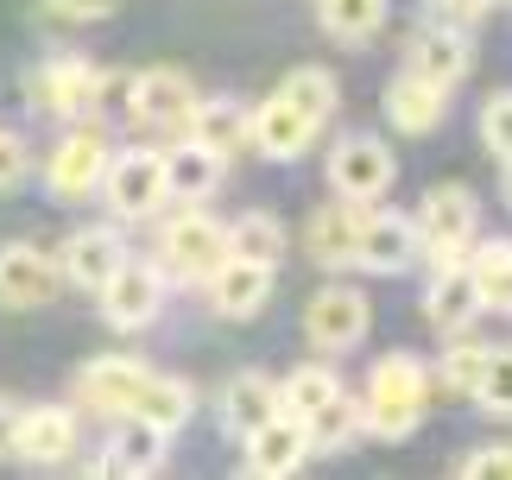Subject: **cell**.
<instances>
[{
  "instance_id": "15",
  "label": "cell",
  "mask_w": 512,
  "mask_h": 480,
  "mask_svg": "<svg viewBox=\"0 0 512 480\" xmlns=\"http://www.w3.org/2000/svg\"><path fill=\"white\" fill-rule=\"evenodd\" d=\"M418 259V222L399 209H367L361 240H354V266L361 272H405Z\"/></svg>"
},
{
  "instance_id": "19",
  "label": "cell",
  "mask_w": 512,
  "mask_h": 480,
  "mask_svg": "<svg viewBox=\"0 0 512 480\" xmlns=\"http://www.w3.org/2000/svg\"><path fill=\"white\" fill-rule=\"evenodd\" d=\"M127 259V240H121V228H76L70 240H64V259H57V278H70L76 291H102L108 278H114V266Z\"/></svg>"
},
{
  "instance_id": "39",
  "label": "cell",
  "mask_w": 512,
  "mask_h": 480,
  "mask_svg": "<svg viewBox=\"0 0 512 480\" xmlns=\"http://www.w3.org/2000/svg\"><path fill=\"white\" fill-rule=\"evenodd\" d=\"M456 474H462V480H512V443H506V449H475V455H462Z\"/></svg>"
},
{
  "instance_id": "6",
  "label": "cell",
  "mask_w": 512,
  "mask_h": 480,
  "mask_svg": "<svg viewBox=\"0 0 512 480\" xmlns=\"http://www.w3.org/2000/svg\"><path fill=\"white\" fill-rule=\"evenodd\" d=\"M228 259V228L215 222V215H203V209H184V215H171L165 222V234H159V266L171 272V278H184V285H203V278L215 272Z\"/></svg>"
},
{
  "instance_id": "2",
  "label": "cell",
  "mask_w": 512,
  "mask_h": 480,
  "mask_svg": "<svg viewBox=\"0 0 512 480\" xmlns=\"http://www.w3.org/2000/svg\"><path fill=\"white\" fill-rule=\"evenodd\" d=\"M411 222H418V253L437 272H449V266H468V247L481 240V203L468 184H437V190H424Z\"/></svg>"
},
{
  "instance_id": "28",
  "label": "cell",
  "mask_w": 512,
  "mask_h": 480,
  "mask_svg": "<svg viewBox=\"0 0 512 480\" xmlns=\"http://www.w3.org/2000/svg\"><path fill=\"white\" fill-rule=\"evenodd\" d=\"M468 278L481 291V310L512 316V240H475L468 247Z\"/></svg>"
},
{
  "instance_id": "3",
  "label": "cell",
  "mask_w": 512,
  "mask_h": 480,
  "mask_svg": "<svg viewBox=\"0 0 512 480\" xmlns=\"http://www.w3.org/2000/svg\"><path fill=\"white\" fill-rule=\"evenodd\" d=\"M102 89H108V70L76 57V51H57V57L26 70V102H32V114H51V120L95 114L102 108Z\"/></svg>"
},
{
  "instance_id": "8",
  "label": "cell",
  "mask_w": 512,
  "mask_h": 480,
  "mask_svg": "<svg viewBox=\"0 0 512 480\" xmlns=\"http://www.w3.org/2000/svg\"><path fill=\"white\" fill-rule=\"evenodd\" d=\"M392 146L386 139H373V133H348L336 139V152H329V190L348 196V203H380V196L392 190Z\"/></svg>"
},
{
  "instance_id": "20",
  "label": "cell",
  "mask_w": 512,
  "mask_h": 480,
  "mask_svg": "<svg viewBox=\"0 0 512 480\" xmlns=\"http://www.w3.org/2000/svg\"><path fill=\"white\" fill-rule=\"evenodd\" d=\"M51 297H57V266L32 247V240L0 247V304L7 310H38V304H51Z\"/></svg>"
},
{
  "instance_id": "9",
  "label": "cell",
  "mask_w": 512,
  "mask_h": 480,
  "mask_svg": "<svg viewBox=\"0 0 512 480\" xmlns=\"http://www.w3.org/2000/svg\"><path fill=\"white\" fill-rule=\"evenodd\" d=\"M146 360L140 354H95L76 367V411H95V417H127L133 398L146 386Z\"/></svg>"
},
{
  "instance_id": "37",
  "label": "cell",
  "mask_w": 512,
  "mask_h": 480,
  "mask_svg": "<svg viewBox=\"0 0 512 480\" xmlns=\"http://www.w3.org/2000/svg\"><path fill=\"white\" fill-rule=\"evenodd\" d=\"M121 0H38V13L45 19H64V26H95V19H108Z\"/></svg>"
},
{
  "instance_id": "40",
  "label": "cell",
  "mask_w": 512,
  "mask_h": 480,
  "mask_svg": "<svg viewBox=\"0 0 512 480\" xmlns=\"http://www.w3.org/2000/svg\"><path fill=\"white\" fill-rule=\"evenodd\" d=\"M19 411H26V405H13V398H0V455H13V430H19Z\"/></svg>"
},
{
  "instance_id": "29",
  "label": "cell",
  "mask_w": 512,
  "mask_h": 480,
  "mask_svg": "<svg viewBox=\"0 0 512 480\" xmlns=\"http://www.w3.org/2000/svg\"><path fill=\"white\" fill-rule=\"evenodd\" d=\"M317 26L336 45H373V32L386 26V0H317Z\"/></svg>"
},
{
  "instance_id": "14",
  "label": "cell",
  "mask_w": 512,
  "mask_h": 480,
  "mask_svg": "<svg viewBox=\"0 0 512 480\" xmlns=\"http://www.w3.org/2000/svg\"><path fill=\"white\" fill-rule=\"evenodd\" d=\"M209 304L215 316H228V323H247V316H260L272 304V266H260V259H241V253H228L222 266H215L209 278Z\"/></svg>"
},
{
  "instance_id": "26",
  "label": "cell",
  "mask_w": 512,
  "mask_h": 480,
  "mask_svg": "<svg viewBox=\"0 0 512 480\" xmlns=\"http://www.w3.org/2000/svg\"><path fill=\"white\" fill-rule=\"evenodd\" d=\"M190 411H196L190 379L146 373V386H140V398H133V411H127V417H140V424H146V430H159V436H177V430L190 424Z\"/></svg>"
},
{
  "instance_id": "24",
  "label": "cell",
  "mask_w": 512,
  "mask_h": 480,
  "mask_svg": "<svg viewBox=\"0 0 512 480\" xmlns=\"http://www.w3.org/2000/svg\"><path fill=\"white\" fill-rule=\"evenodd\" d=\"M266 417H279V379H266V373H234L228 386H222V430L241 443V436H253L266 424Z\"/></svg>"
},
{
  "instance_id": "18",
  "label": "cell",
  "mask_w": 512,
  "mask_h": 480,
  "mask_svg": "<svg viewBox=\"0 0 512 480\" xmlns=\"http://www.w3.org/2000/svg\"><path fill=\"white\" fill-rule=\"evenodd\" d=\"M247 133H253V108L247 102H234V95H196L177 139H196V146L234 158V152L247 146Z\"/></svg>"
},
{
  "instance_id": "34",
  "label": "cell",
  "mask_w": 512,
  "mask_h": 480,
  "mask_svg": "<svg viewBox=\"0 0 512 480\" xmlns=\"http://www.w3.org/2000/svg\"><path fill=\"white\" fill-rule=\"evenodd\" d=\"M481 367H487V348L481 342H462V335H449L443 342V360H437V373H430V386H443V392H475L481 386Z\"/></svg>"
},
{
  "instance_id": "10",
  "label": "cell",
  "mask_w": 512,
  "mask_h": 480,
  "mask_svg": "<svg viewBox=\"0 0 512 480\" xmlns=\"http://www.w3.org/2000/svg\"><path fill=\"white\" fill-rule=\"evenodd\" d=\"M196 102V83L177 64H152L127 83V120L152 133H184V114Z\"/></svg>"
},
{
  "instance_id": "16",
  "label": "cell",
  "mask_w": 512,
  "mask_h": 480,
  "mask_svg": "<svg viewBox=\"0 0 512 480\" xmlns=\"http://www.w3.org/2000/svg\"><path fill=\"white\" fill-rule=\"evenodd\" d=\"M323 127L310 120L304 108H291L285 95H272V102H260L253 108V133H247V146L260 152V158H272V165H291V158H304L310 152V139H317Z\"/></svg>"
},
{
  "instance_id": "27",
  "label": "cell",
  "mask_w": 512,
  "mask_h": 480,
  "mask_svg": "<svg viewBox=\"0 0 512 480\" xmlns=\"http://www.w3.org/2000/svg\"><path fill=\"white\" fill-rule=\"evenodd\" d=\"M159 468H165V436L146 430L140 417H127V430L114 436V443L102 449V462H95V474H133V480H146Z\"/></svg>"
},
{
  "instance_id": "21",
  "label": "cell",
  "mask_w": 512,
  "mask_h": 480,
  "mask_svg": "<svg viewBox=\"0 0 512 480\" xmlns=\"http://www.w3.org/2000/svg\"><path fill=\"white\" fill-rule=\"evenodd\" d=\"M354 240H361V203L336 196V203L310 209V222H304V253L317 259V266L348 272V266H354Z\"/></svg>"
},
{
  "instance_id": "36",
  "label": "cell",
  "mask_w": 512,
  "mask_h": 480,
  "mask_svg": "<svg viewBox=\"0 0 512 480\" xmlns=\"http://www.w3.org/2000/svg\"><path fill=\"white\" fill-rule=\"evenodd\" d=\"M481 139H487V152H494V158H512V89L481 108Z\"/></svg>"
},
{
  "instance_id": "38",
  "label": "cell",
  "mask_w": 512,
  "mask_h": 480,
  "mask_svg": "<svg viewBox=\"0 0 512 480\" xmlns=\"http://www.w3.org/2000/svg\"><path fill=\"white\" fill-rule=\"evenodd\" d=\"M26 171H32V152H26V139L0 127V196H13L19 184H26Z\"/></svg>"
},
{
  "instance_id": "5",
  "label": "cell",
  "mask_w": 512,
  "mask_h": 480,
  "mask_svg": "<svg viewBox=\"0 0 512 480\" xmlns=\"http://www.w3.org/2000/svg\"><path fill=\"white\" fill-rule=\"evenodd\" d=\"M108 127L102 120H76V127L57 139V152L45 158V190L57 196V203H83V196L102 190V171H108Z\"/></svg>"
},
{
  "instance_id": "12",
  "label": "cell",
  "mask_w": 512,
  "mask_h": 480,
  "mask_svg": "<svg viewBox=\"0 0 512 480\" xmlns=\"http://www.w3.org/2000/svg\"><path fill=\"white\" fill-rule=\"evenodd\" d=\"M367 323H373V310H367V297L354 285H323L310 297V310H304V335L323 354H354L367 342Z\"/></svg>"
},
{
  "instance_id": "13",
  "label": "cell",
  "mask_w": 512,
  "mask_h": 480,
  "mask_svg": "<svg viewBox=\"0 0 512 480\" xmlns=\"http://www.w3.org/2000/svg\"><path fill=\"white\" fill-rule=\"evenodd\" d=\"M76 443H83V417L76 405H32L19 411V430H13V455L26 468H64Z\"/></svg>"
},
{
  "instance_id": "11",
  "label": "cell",
  "mask_w": 512,
  "mask_h": 480,
  "mask_svg": "<svg viewBox=\"0 0 512 480\" xmlns=\"http://www.w3.org/2000/svg\"><path fill=\"white\" fill-rule=\"evenodd\" d=\"M405 70L424 76V83L456 89L462 76L475 70V38H468L456 19H424V26L411 32V45H405Z\"/></svg>"
},
{
  "instance_id": "35",
  "label": "cell",
  "mask_w": 512,
  "mask_h": 480,
  "mask_svg": "<svg viewBox=\"0 0 512 480\" xmlns=\"http://www.w3.org/2000/svg\"><path fill=\"white\" fill-rule=\"evenodd\" d=\"M487 417H512V348H487V367H481V386L468 392Z\"/></svg>"
},
{
  "instance_id": "32",
  "label": "cell",
  "mask_w": 512,
  "mask_h": 480,
  "mask_svg": "<svg viewBox=\"0 0 512 480\" xmlns=\"http://www.w3.org/2000/svg\"><path fill=\"white\" fill-rule=\"evenodd\" d=\"M279 95H285L291 108H304L317 127H329V114L342 108V89H336V76H329L323 64H298V70L279 83Z\"/></svg>"
},
{
  "instance_id": "42",
  "label": "cell",
  "mask_w": 512,
  "mask_h": 480,
  "mask_svg": "<svg viewBox=\"0 0 512 480\" xmlns=\"http://www.w3.org/2000/svg\"><path fill=\"white\" fill-rule=\"evenodd\" d=\"M506 203H512V158H506Z\"/></svg>"
},
{
  "instance_id": "17",
  "label": "cell",
  "mask_w": 512,
  "mask_h": 480,
  "mask_svg": "<svg viewBox=\"0 0 512 480\" xmlns=\"http://www.w3.org/2000/svg\"><path fill=\"white\" fill-rule=\"evenodd\" d=\"M247 443V474H260V480H285V474H298L310 462V436H304V417H266L253 436H241Z\"/></svg>"
},
{
  "instance_id": "4",
  "label": "cell",
  "mask_w": 512,
  "mask_h": 480,
  "mask_svg": "<svg viewBox=\"0 0 512 480\" xmlns=\"http://www.w3.org/2000/svg\"><path fill=\"white\" fill-rule=\"evenodd\" d=\"M102 196L121 222H152L165 203H171V184H165V152L159 146H127V152H108V171H102Z\"/></svg>"
},
{
  "instance_id": "23",
  "label": "cell",
  "mask_w": 512,
  "mask_h": 480,
  "mask_svg": "<svg viewBox=\"0 0 512 480\" xmlns=\"http://www.w3.org/2000/svg\"><path fill=\"white\" fill-rule=\"evenodd\" d=\"M475 316H487L481 310V291H475V278H468V266H449V272H437L430 278V291H424V323L443 335H468L475 329Z\"/></svg>"
},
{
  "instance_id": "7",
  "label": "cell",
  "mask_w": 512,
  "mask_h": 480,
  "mask_svg": "<svg viewBox=\"0 0 512 480\" xmlns=\"http://www.w3.org/2000/svg\"><path fill=\"white\" fill-rule=\"evenodd\" d=\"M102 316H108V329H121V335H133V329H146V323H159V310H165V266H152V259H121L114 266V278L102 291Z\"/></svg>"
},
{
  "instance_id": "33",
  "label": "cell",
  "mask_w": 512,
  "mask_h": 480,
  "mask_svg": "<svg viewBox=\"0 0 512 480\" xmlns=\"http://www.w3.org/2000/svg\"><path fill=\"white\" fill-rule=\"evenodd\" d=\"M342 392V373L336 367H291L285 379H279V411H291V417H310L317 405H329V398Z\"/></svg>"
},
{
  "instance_id": "22",
  "label": "cell",
  "mask_w": 512,
  "mask_h": 480,
  "mask_svg": "<svg viewBox=\"0 0 512 480\" xmlns=\"http://www.w3.org/2000/svg\"><path fill=\"white\" fill-rule=\"evenodd\" d=\"M386 120L399 127L405 139H424V133H437L443 127V114H449V89L443 83H424V76H392L386 83Z\"/></svg>"
},
{
  "instance_id": "31",
  "label": "cell",
  "mask_w": 512,
  "mask_h": 480,
  "mask_svg": "<svg viewBox=\"0 0 512 480\" xmlns=\"http://www.w3.org/2000/svg\"><path fill=\"white\" fill-rule=\"evenodd\" d=\"M304 436H310V449H354L361 443V398H348V386H342L329 405L304 417Z\"/></svg>"
},
{
  "instance_id": "30",
  "label": "cell",
  "mask_w": 512,
  "mask_h": 480,
  "mask_svg": "<svg viewBox=\"0 0 512 480\" xmlns=\"http://www.w3.org/2000/svg\"><path fill=\"white\" fill-rule=\"evenodd\" d=\"M285 222L272 209H247L241 222H228V253H241V259H260V266H279L285 259Z\"/></svg>"
},
{
  "instance_id": "1",
  "label": "cell",
  "mask_w": 512,
  "mask_h": 480,
  "mask_svg": "<svg viewBox=\"0 0 512 480\" xmlns=\"http://www.w3.org/2000/svg\"><path fill=\"white\" fill-rule=\"evenodd\" d=\"M430 367L418 354H380L361 386V436H380V443H399V436L418 430V417L430 405Z\"/></svg>"
},
{
  "instance_id": "25",
  "label": "cell",
  "mask_w": 512,
  "mask_h": 480,
  "mask_svg": "<svg viewBox=\"0 0 512 480\" xmlns=\"http://www.w3.org/2000/svg\"><path fill=\"white\" fill-rule=\"evenodd\" d=\"M222 177H228V158L209 152V146H196V139H177V146L165 152V184H171V196H184V203L215 196Z\"/></svg>"
},
{
  "instance_id": "41",
  "label": "cell",
  "mask_w": 512,
  "mask_h": 480,
  "mask_svg": "<svg viewBox=\"0 0 512 480\" xmlns=\"http://www.w3.org/2000/svg\"><path fill=\"white\" fill-rule=\"evenodd\" d=\"M487 7H494V0H437V13H443V19H481Z\"/></svg>"
}]
</instances>
